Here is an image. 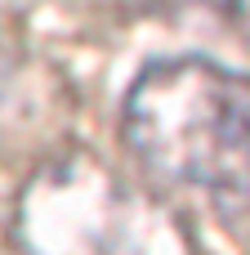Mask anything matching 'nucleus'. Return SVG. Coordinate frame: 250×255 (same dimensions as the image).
I'll use <instances>...</instances> for the list:
<instances>
[{
	"label": "nucleus",
	"mask_w": 250,
	"mask_h": 255,
	"mask_svg": "<svg viewBox=\"0 0 250 255\" xmlns=\"http://www.w3.org/2000/svg\"><path fill=\"white\" fill-rule=\"evenodd\" d=\"M242 13H250V0H242Z\"/></svg>",
	"instance_id": "obj_4"
},
{
	"label": "nucleus",
	"mask_w": 250,
	"mask_h": 255,
	"mask_svg": "<svg viewBox=\"0 0 250 255\" xmlns=\"http://www.w3.org/2000/svg\"><path fill=\"white\" fill-rule=\"evenodd\" d=\"M22 255H197L183 215L89 148H58L18 193Z\"/></svg>",
	"instance_id": "obj_2"
},
{
	"label": "nucleus",
	"mask_w": 250,
	"mask_h": 255,
	"mask_svg": "<svg viewBox=\"0 0 250 255\" xmlns=\"http://www.w3.org/2000/svg\"><path fill=\"white\" fill-rule=\"evenodd\" d=\"M130 152L174 184L215 202L250 206V76L183 54L148 63L121 112Z\"/></svg>",
	"instance_id": "obj_1"
},
{
	"label": "nucleus",
	"mask_w": 250,
	"mask_h": 255,
	"mask_svg": "<svg viewBox=\"0 0 250 255\" xmlns=\"http://www.w3.org/2000/svg\"><path fill=\"white\" fill-rule=\"evenodd\" d=\"M72 85L45 58L0 40V166L54 157L72 126Z\"/></svg>",
	"instance_id": "obj_3"
}]
</instances>
